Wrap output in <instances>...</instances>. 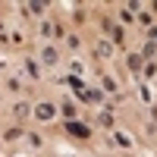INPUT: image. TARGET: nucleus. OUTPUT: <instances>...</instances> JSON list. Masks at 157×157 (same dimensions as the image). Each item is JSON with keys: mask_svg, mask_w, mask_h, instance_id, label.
I'll return each mask as SVG.
<instances>
[{"mask_svg": "<svg viewBox=\"0 0 157 157\" xmlns=\"http://www.w3.org/2000/svg\"><path fill=\"white\" fill-rule=\"evenodd\" d=\"M66 129H69L72 135H78V138H88V135H91V129H88V126H82V123H75V120H69V123H66Z\"/></svg>", "mask_w": 157, "mask_h": 157, "instance_id": "obj_1", "label": "nucleus"}, {"mask_svg": "<svg viewBox=\"0 0 157 157\" xmlns=\"http://www.w3.org/2000/svg\"><path fill=\"white\" fill-rule=\"evenodd\" d=\"M54 113H57V110H54V104H38V110H35V116H38L41 123H47Z\"/></svg>", "mask_w": 157, "mask_h": 157, "instance_id": "obj_2", "label": "nucleus"}, {"mask_svg": "<svg viewBox=\"0 0 157 157\" xmlns=\"http://www.w3.org/2000/svg\"><path fill=\"white\" fill-rule=\"evenodd\" d=\"M41 60L54 66V63H57V50H54V47H44V50H41Z\"/></svg>", "mask_w": 157, "mask_h": 157, "instance_id": "obj_3", "label": "nucleus"}, {"mask_svg": "<svg viewBox=\"0 0 157 157\" xmlns=\"http://www.w3.org/2000/svg\"><path fill=\"white\" fill-rule=\"evenodd\" d=\"M13 113H16L19 120H25V116L32 113V107H29V104H16V107H13Z\"/></svg>", "mask_w": 157, "mask_h": 157, "instance_id": "obj_4", "label": "nucleus"}, {"mask_svg": "<svg viewBox=\"0 0 157 157\" xmlns=\"http://www.w3.org/2000/svg\"><path fill=\"white\" fill-rule=\"evenodd\" d=\"M3 138H6V141H16V138H22V129H6V132H3Z\"/></svg>", "mask_w": 157, "mask_h": 157, "instance_id": "obj_5", "label": "nucleus"}, {"mask_svg": "<svg viewBox=\"0 0 157 157\" xmlns=\"http://www.w3.org/2000/svg\"><path fill=\"white\" fill-rule=\"evenodd\" d=\"M129 69L138 72V69H141V57H129Z\"/></svg>", "mask_w": 157, "mask_h": 157, "instance_id": "obj_6", "label": "nucleus"}, {"mask_svg": "<svg viewBox=\"0 0 157 157\" xmlns=\"http://www.w3.org/2000/svg\"><path fill=\"white\" fill-rule=\"evenodd\" d=\"M63 113H66V116H69V120H75V107H72V104H69V101H66V104H63Z\"/></svg>", "mask_w": 157, "mask_h": 157, "instance_id": "obj_7", "label": "nucleus"}, {"mask_svg": "<svg viewBox=\"0 0 157 157\" xmlns=\"http://www.w3.org/2000/svg\"><path fill=\"white\" fill-rule=\"evenodd\" d=\"M110 50H113V47H110L107 41H101V44H98V54H104V57H107V54H110Z\"/></svg>", "mask_w": 157, "mask_h": 157, "instance_id": "obj_8", "label": "nucleus"}, {"mask_svg": "<svg viewBox=\"0 0 157 157\" xmlns=\"http://www.w3.org/2000/svg\"><path fill=\"white\" fill-rule=\"evenodd\" d=\"M25 10H29V13H35V16H41V10H44V6H41V3H29Z\"/></svg>", "mask_w": 157, "mask_h": 157, "instance_id": "obj_9", "label": "nucleus"}]
</instances>
